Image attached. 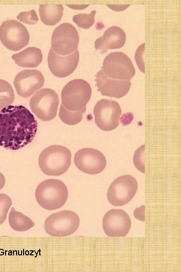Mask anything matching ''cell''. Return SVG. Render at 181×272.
Here are the masks:
<instances>
[{"label":"cell","instance_id":"16","mask_svg":"<svg viewBox=\"0 0 181 272\" xmlns=\"http://www.w3.org/2000/svg\"><path fill=\"white\" fill-rule=\"evenodd\" d=\"M96 86L102 95L121 98L129 91L131 83L130 80H120L108 77L101 69L96 75Z\"/></svg>","mask_w":181,"mask_h":272},{"label":"cell","instance_id":"2","mask_svg":"<svg viewBox=\"0 0 181 272\" xmlns=\"http://www.w3.org/2000/svg\"><path fill=\"white\" fill-rule=\"evenodd\" d=\"M71 160V153L68 148L60 145H52L42 151L39 155L38 163L44 174L57 176L68 170Z\"/></svg>","mask_w":181,"mask_h":272},{"label":"cell","instance_id":"13","mask_svg":"<svg viewBox=\"0 0 181 272\" xmlns=\"http://www.w3.org/2000/svg\"><path fill=\"white\" fill-rule=\"evenodd\" d=\"M102 226L105 234L109 237H124L129 232L131 219L128 214L120 209H112L104 215Z\"/></svg>","mask_w":181,"mask_h":272},{"label":"cell","instance_id":"9","mask_svg":"<svg viewBox=\"0 0 181 272\" xmlns=\"http://www.w3.org/2000/svg\"><path fill=\"white\" fill-rule=\"evenodd\" d=\"M138 188L136 179L130 175H124L115 179L107 192L109 202L114 206L128 203L135 195Z\"/></svg>","mask_w":181,"mask_h":272},{"label":"cell","instance_id":"21","mask_svg":"<svg viewBox=\"0 0 181 272\" xmlns=\"http://www.w3.org/2000/svg\"><path fill=\"white\" fill-rule=\"evenodd\" d=\"M85 111L86 107L77 111H69L61 104L59 108V116L64 123L75 125L81 121Z\"/></svg>","mask_w":181,"mask_h":272},{"label":"cell","instance_id":"27","mask_svg":"<svg viewBox=\"0 0 181 272\" xmlns=\"http://www.w3.org/2000/svg\"><path fill=\"white\" fill-rule=\"evenodd\" d=\"M145 48V43L140 45L135 52V59L140 70L145 73L144 63L143 60V54Z\"/></svg>","mask_w":181,"mask_h":272},{"label":"cell","instance_id":"19","mask_svg":"<svg viewBox=\"0 0 181 272\" xmlns=\"http://www.w3.org/2000/svg\"><path fill=\"white\" fill-rule=\"evenodd\" d=\"M39 13L41 20L44 24L53 26L61 20L63 7L61 5H40Z\"/></svg>","mask_w":181,"mask_h":272},{"label":"cell","instance_id":"1","mask_svg":"<svg viewBox=\"0 0 181 272\" xmlns=\"http://www.w3.org/2000/svg\"><path fill=\"white\" fill-rule=\"evenodd\" d=\"M37 121L23 105L8 106L0 111V146L15 151L30 144L34 139Z\"/></svg>","mask_w":181,"mask_h":272},{"label":"cell","instance_id":"6","mask_svg":"<svg viewBox=\"0 0 181 272\" xmlns=\"http://www.w3.org/2000/svg\"><path fill=\"white\" fill-rule=\"evenodd\" d=\"M59 103L56 92L51 89L44 88L32 96L30 100V107L38 118L47 121L55 117Z\"/></svg>","mask_w":181,"mask_h":272},{"label":"cell","instance_id":"4","mask_svg":"<svg viewBox=\"0 0 181 272\" xmlns=\"http://www.w3.org/2000/svg\"><path fill=\"white\" fill-rule=\"evenodd\" d=\"M92 95V88L86 81L75 79L67 83L61 92L62 104L69 111L86 107Z\"/></svg>","mask_w":181,"mask_h":272},{"label":"cell","instance_id":"26","mask_svg":"<svg viewBox=\"0 0 181 272\" xmlns=\"http://www.w3.org/2000/svg\"><path fill=\"white\" fill-rule=\"evenodd\" d=\"M144 145L137 149L134 154L133 162L136 168L142 173H145Z\"/></svg>","mask_w":181,"mask_h":272},{"label":"cell","instance_id":"29","mask_svg":"<svg viewBox=\"0 0 181 272\" xmlns=\"http://www.w3.org/2000/svg\"><path fill=\"white\" fill-rule=\"evenodd\" d=\"M6 180L4 175L0 172V190L2 189L5 184Z\"/></svg>","mask_w":181,"mask_h":272},{"label":"cell","instance_id":"22","mask_svg":"<svg viewBox=\"0 0 181 272\" xmlns=\"http://www.w3.org/2000/svg\"><path fill=\"white\" fill-rule=\"evenodd\" d=\"M15 94L11 85L0 79V110L10 106L14 102Z\"/></svg>","mask_w":181,"mask_h":272},{"label":"cell","instance_id":"24","mask_svg":"<svg viewBox=\"0 0 181 272\" xmlns=\"http://www.w3.org/2000/svg\"><path fill=\"white\" fill-rule=\"evenodd\" d=\"M12 205V200L8 195L0 194V225L6 220L7 213Z\"/></svg>","mask_w":181,"mask_h":272},{"label":"cell","instance_id":"12","mask_svg":"<svg viewBox=\"0 0 181 272\" xmlns=\"http://www.w3.org/2000/svg\"><path fill=\"white\" fill-rule=\"evenodd\" d=\"M74 163L81 171L90 175L97 174L105 168L107 161L100 151L89 148L78 150L75 154Z\"/></svg>","mask_w":181,"mask_h":272},{"label":"cell","instance_id":"3","mask_svg":"<svg viewBox=\"0 0 181 272\" xmlns=\"http://www.w3.org/2000/svg\"><path fill=\"white\" fill-rule=\"evenodd\" d=\"M68 191L64 183L56 179H48L41 182L35 190L37 202L43 209L55 210L66 202Z\"/></svg>","mask_w":181,"mask_h":272},{"label":"cell","instance_id":"20","mask_svg":"<svg viewBox=\"0 0 181 272\" xmlns=\"http://www.w3.org/2000/svg\"><path fill=\"white\" fill-rule=\"evenodd\" d=\"M9 223L14 230L19 232L26 231L34 226V223L23 213L16 211L12 208L9 215Z\"/></svg>","mask_w":181,"mask_h":272},{"label":"cell","instance_id":"8","mask_svg":"<svg viewBox=\"0 0 181 272\" xmlns=\"http://www.w3.org/2000/svg\"><path fill=\"white\" fill-rule=\"evenodd\" d=\"M122 110L116 101L103 99L98 101L94 108L95 121L102 130L109 131L119 124Z\"/></svg>","mask_w":181,"mask_h":272},{"label":"cell","instance_id":"25","mask_svg":"<svg viewBox=\"0 0 181 272\" xmlns=\"http://www.w3.org/2000/svg\"><path fill=\"white\" fill-rule=\"evenodd\" d=\"M17 18L21 22L29 25L35 24L38 21V16L34 10L21 12Z\"/></svg>","mask_w":181,"mask_h":272},{"label":"cell","instance_id":"10","mask_svg":"<svg viewBox=\"0 0 181 272\" xmlns=\"http://www.w3.org/2000/svg\"><path fill=\"white\" fill-rule=\"evenodd\" d=\"M30 36L26 28L14 20L4 22L0 27V40L8 49L17 51L28 44Z\"/></svg>","mask_w":181,"mask_h":272},{"label":"cell","instance_id":"5","mask_svg":"<svg viewBox=\"0 0 181 272\" xmlns=\"http://www.w3.org/2000/svg\"><path fill=\"white\" fill-rule=\"evenodd\" d=\"M80 220L74 212L62 211L51 214L44 222L46 232L53 237L70 235L78 229Z\"/></svg>","mask_w":181,"mask_h":272},{"label":"cell","instance_id":"15","mask_svg":"<svg viewBox=\"0 0 181 272\" xmlns=\"http://www.w3.org/2000/svg\"><path fill=\"white\" fill-rule=\"evenodd\" d=\"M44 84V77L37 70H23L16 75L14 81L17 94L23 98L30 97Z\"/></svg>","mask_w":181,"mask_h":272},{"label":"cell","instance_id":"28","mask_svg":"<svg viewBox=\"0 0 181 272\" xmlns=\"http://www.w3.org/2000/svg\"><path fill=\"white\" fill-rule=\"evenodd\" d=\"M144 207L143 205L139 208H136L134 212L135 218L142 221H145Z\"/></svg>","mask_w":181,"mask_h":272},{"label":"cell","instance_id":"11","mask_svg":"<svg viewBox=\"0 0 181 272\" xmlns=\"http://www.w3.org/2000/svg\"><path fill=\"white\" fill-rule=\"evenodd\" d=\"M79 42V35L72 24L64 23L54 30L51 37V48L57 54L66 55L73 52Z\"/></svg>","mask_w":181,"mask_h":272},{"label":"cell","instance_id":"23","mask_svg":"<svg viewBox=\"0 0 181 272\" xmlns=\"http://www.w3.org/2000/svg\"><path fill=\"white\" fill-rule=\"evenodd\" d=\"M96 14V11L93 10L89 14H77L73 17L72 20L78 27L87 29L94 24Z\"/></svg>","mask_w":181,"mask_h":272},{"label":"cell","instance_id":"18","mask_svg":"<svg viewBox=\"0 0 181 272\" xmlns=\"http://www.w3.org/2000/svg\"><path fill=\"white\" fill-rule=\"evenodd\" d=\"M12 58L20 66L36 67L42 62L43 55L39 48L30 47L20 52L13 54Z\"/></svg>","mask_w":181,"mask_h":272},{"label":"cell","instance_id":"7","mask_svg":"<svg viewBox=\"0 0 181 272\" xmlns=\"http://www.w3.org/2000/svg\"><path fill=\"white\" fill-rule=\"evenodd\" d=\"M101 69L108 77L120 80H130L135 74L131 60L121 52L108 54Z\"/></svg>","mask_w":181,"mask_h":272},{"label":"cell","instance_id":"17","mask_svg":"<svg viewBox=\"0 0 181 272\" xmlns=\"http://www.w3.org/2000/svg\"><path fill=\"white\" fill-rule=\"evenodd\" d=\"M126 34L122 29L116 26H112L95 41V47L100 53L103 54L109 49L122 47L126 42Z\"/></svg>","mask_w":181,"mask_h":272},{"label":"cell","instance_id":"14","mask_svg":"<svg viewBox=\"0 0 181 272\" xmlns=\"http://www.w3.org/2000/svg\"><path fill=\"white\" fill-rule=\"evenodd\" d=\"M79 58L77 49L70 54L60 55L56 54L51 48L48 55V65L54 76L64 78L71 75L76 69Z\"/></svg>","mask_w":181,"mask_h":272}]
</instances>
